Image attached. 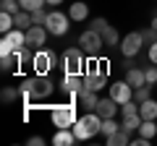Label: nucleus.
<instances>
[{"mask_svg":"<svg viewBox=\"0 0 157 146\" xmlns=\"http://www.w3.org/2000/svg\"><path fill=\"white\" fill-rule=\"evenodd\" d=\"M50 120L55 128H71L73 123L78 120V112H76V104L71 102H63V104H55L50 107Z\"/></svg>","mask_w":157,"mask_h":146,"instance_id":"7ed1b4c3","label":"nucleus"},{"mask_svg":"<svg viewBox=\"0 0 157 146\" xmlns=\"http://www.w3.org/2000/svg\"><path fill=\"white\" fill-rule=\"evenodd\" d=\"M13 24H16V29H24V31H26V29H32V26H34L32 13H29V11H18L16 16H13Z\"/></svg>","mask_w":157,"mask_h":146,"instance_id":"aec40b11","label":"nucleus"},{"mask_svg":"<svg viewBox=\"0 0 157 146\" xmlns=\"http://www.w3.org/2000/svg\"><path fill=\"white\" fill-rule=\"evenodd\" d=\"M115 130H121V125H118L115 118H102V128H100V133L105 136V138H107V136H113Z\"/></svg>","mask_w":157,"mask_h":146,"instance_id":"4be33fe9","label":"nucleus"},{"mask_svg":"<svg viewBox=\"0 0 157 146\" xmlns=\"http://www.w3.org/2000/svg\"><path fill=\"white\" fill-rule=\"evenodd\" d=\"M0 11L13 13V16H16V13L21 11V3H18V0H0Z\"/></svg>","mask_w":157,"mask_h":146,"instance_id":"cd10ccee","label":"nucleus"},{"mask_svg":"<svg viewBox=\"0 0 157 146\" xmlns=\"http://www.w3.org/2000/svg\"><path fill=\"white\" fill-rule=\"evenodd\" d=\"M139 115H141V120H157V102L152 97L139 104Z\"/></svg>","mask_w":157,"mask_h":146,"instance_id":"f3484780","label":"nucleus"},{"mask_svg":"<svg viewBox=\"0 0 157 146\" xmlns=\"http://www.w3.org/2000/svg\"><path fill=\"white\" fill-rule=\"evenodd\" d=\"M0 97H3V102H6V104H8V102H16L18 97H21V89H13V86H6Z\"/></svg>","mask_w":157,"mask_h":146,"instance_id":"c85d7f7f","label":"nucleus"},{"mask_svg":"<svg viewBox=\"0 0 157 146\" xmlns=\"http://www.w3.org/2000/svg\"><path fill=\"white\" fill-rule=\"evenodd\" d=\"M32 71L34 73H42V76H47V73L55 68V52L52 50H45V47H39L37 52H34V57H32Z\"/></svg>","mask_w":157,"mask_h":146,"instance_id":"0eeeda50","label":"nucleus"},{"mask_svg":"<svg viewBox=\"0 0 157 146\" xmlns=\"http://www.w3.org/2000/svg\"><path fill=\"white\" fill-rule=\"evenodd\" d=\"M139 63H136V57H123V68L128 71V68H136Z\"/></svg>","mask_w":157,"mask_h":146,"instance_id":"c9c22d12","label":"nucleus"},{"mask_svg":"<svg viewBox=\"0 0 157 146\" xmlns=\"http://www.w3.org/2000/svg\"><path fill=\"white\" fill-rule=\"evenodd\" d=\"M0 57H3V60H0V68H3V73H11V71H13V65L18 68V57L13 55V52H11V55H0Z\"/></svg>","mask_w":157,"mask_h":146,"instance_id":"b1692460","label":"nucleus"},{"mask_svg":"<svg viewBox=\"0 0 157 146\" xmlns=\"http://www.w3.org/2000/svg\"><path fill=\"white\" fill-rule=\"evenodd\" d=\"M47 26H42V24H34L32 29H26V45L32 47V50H39V47H45L47 42Z\"/></svg>","mask_w":157,"mask_h":146,"instance_id":"9b49d317","label":"nucleus"},{"mask_svg":"<svg viewBox=\"0 0 157 146\" xmlns=\"http://www.w3.org/2000/svg\"><path fill=\"white\" fill-rule=\"evenodd\" d=\"M76 141L78 138H76V133H73L71 128H58V133L52 136V144L55 146H73Z\"/></svg>","mask_w":157,"mask_h":146,"instance_id":"2eb2a0df","label":"nucleus"},{"mask_svg":"<svg viewBox=\"0 0 157 146\" xmlns=\"http://www.w3.org/2000/svg\"><path fill=\"white\" fill-rule=\"evenodd\" d=\"M11 29H16V24H13V13H0V31L3 34H8Z\"/></svg>","mask_w":157,"mask_h":146,"instance_id":"393cba45","label":"nucleus"},{"mask_svg":"<svg viewBox=\"0 0 157 146\" xmlns=\"http://www.w3.org/2000/svg\"><path fill=\"white\" fill-rule=\"evenodd\" d=\"M126 81H128L134 89H139V86H147V76H144V68H128L126 71Z\"/></svg>","mask_w":157,"mask_h":146,"instance_id":"dca6fc26","label":"nucleus"},{"mask_svg":"<svg viewBox=\"0 0 157 146\" xmlns=\"http://www.w3.org/2000/svg\"><path fill=\"white\" fill-rule=\"evenodd\" d=\"M76 45L84 50L86 57H94V55H100V50L105 47V39H102V34H100V31H94V29L89 26L86 31H81V37H78Z\"/></svg>","mask_w":157,"mask_h":146,"instance_id":"39448f33","label":"nucleus"},{"mask_svg":"<svg viewBox=\"0 0 157 146\" xmlns=\"http://www.w3.org/2000/svg\"><path fill=\"white\" fill-rule=\"evenodd\" d=\"M26 144H32V146H42V144H45V138H42V136H32Z\"/></svg>","mask_w":157,"mask_h":146,"instance_id":"e433bc0d","label":"nucleus"},{"mask_svg":"<svg viewBox=\"0 0 157 146\" xmlns=\"http://www.w3.org/2000/svg\"><path fill=\"white\" fill-rule=\"evenodd\" d=\"M126 115H139V102L136 99H128L126 104H121V118H126Z\"/></svg>","mask_w":157,"mask_h":146,"instance_id":"a878e982","label":"nucleus"},{"mask_svg":"<svg viewBox=\"0 0 157 146\" xmlns=\"http://www.w3.org/2000/svg\"><path fill=\"white\" fill-rule=\"evenodd\" d=\"M60 68H63V73H78V76H84V71H86L84 50H81V47H68V50L63 52Z\"/></svg>","mask_w":157,"mask_h":146,"instance_id":"20e7f679","label":"nucleus"},{"mask_svg":"<svg viewBox=\"0 0 157 146\" xmlns=\"http://www.w3.org/2000/svg\"><path fill=\"white\" fill-rule=\"evenodd\" d=\"M147 57H149V63H155V65H157V42H155V45H149V52H147Z\"/></svg>","mask_w":157,"mask_h":146,"instance_id":"f704fd0d","label":"nucleus"},{"mask_svg":"<svg viewBox=\"0 0 157 146\" xmlns=\"http://www.w3.org/2000/svg\"><path fill=\"white\" fill-rule=\"evenodd\" d=\"M105 141H107V144H110V146H126V144H131L128 133H126L123 128H121V130H115V133H113V136H107Z\"/></svg>","mask_w":157,"mask_h":146,"instance_id":"412c9836","label":"nucleus"},{"mask_svg":"<svg viewBox=\"0 0 157 146\" xmlns=\"http://www.w3.org/2000/svg\"><path fill=\"white\" fill-rule=\"evenodd\" d=\"M149 89H152V86H139V89H134V99L139 102V104H141L144 99H149V97H152Z\"/></svg>","mask_w":157,"mask_h":146,"instance_id":"2f4dec72","label":"nucleus"},{"mask_svg":"<svg viewBox=\"0 0 157 146\" xmlns=\"http://www.w3.org/2000/svg\"><path fill=\"white\" fill-rule=\"evenodd\" d=\"M18 3H21V11H29V13L47 5V0H18Z\"/></svg>","mask_w":157,"mask_h":146,"instance_id":"bb28decb","label":"nucleus"},{"mask_svg":"<svg viewBox=\"0 0 157 146\" xmlns=\"http://www.w3.org/2000/svg\"><path fill=\"white\" fill-rule=\"evenodd\" d=\"M60 3H66V0H47V5H52V8H58Z\"/></svg>","mask_w":157,"mask_h":146,"instance_id":"4c0bfd02","label":"nucleus"},{"mask_svg":"<svg viewBox=\"0 0 157 146\" xmlns=\"http://www.w3.org/2000/svg\"><path fill=\"white\" fill-rule=\"evenodd\" d=\"M100 128H102V118H100V112H84L81 118L76 120V123L71 125V130L76 133L78 141H89V138H94V136L100 133Z\"/></svg>","mask_w":157,"mask_h":146,"instance_id":"f03ea898","label":"nucleus"},{"mask_svg":"<svg viewBox=\"0 0 157 146\" xmlns=\"http://www.w3.org/2000/svg\"><path fill=\"white\" fill-rule=\"evenodd\" d=\"M121 128L126 130V133H136V130L141 128V115H126L123 118V123H121Z\"/></svg>","mask_w":157,"mask_h":146,"instance_id":"6ab92c4d","label":"nucleus"},{"mask_svg":"<svg viewBox=\"0 0 157 146\" xmlns=\"http://www.w3.org/2000/svg\"><path fill=\"white\" fill-rule=\"evenodd\" d=\"M94 31H102V29L107 26V18H102V16H97V18H92V24H89Z\"/></svg>","mask_w":157,"mask_h":146,"instance_id":"72a5a7b5","label":"nucleus"},{"mask_svg":"<svg viewBox=\"0 0 157 146\" xmlns=\"http://www.w3.org/2000/svg\"><path fill=\"white\" fill-rule=\"evenodd\" d=\"M118 110H121V104H118V102L107 94V97H102V99H100V104H97L94 112H100V118H115Z\"/></svg>","mask_w":157,"mask_h":146,"instance_id":"f8f14e48","label":"nucleus"},{"mask_svg":"<svg viewBox=\"0 0 157 146\" xmlns=\"http://www.w3.org/2000/svg\"><path fill=\"white\" fill-rule=\"evenodd\" d=\"M68 16H71V21H86L89 18V5L86 3H81V0H76V3H71V8H68Z\"/></svg>","mask_w":157,"mask_h":146,"instance_id":"4468645a","label":"nucleus"},{"mask_svg":"<svg viewBox=\"0 0 157 146\" xmlns=\"http://www.w3.org/2000/svg\"><path fill=\"white\" fill-rule=\"evenodd\" d=\"M141 37H144V45H147V47H149V45H155V42H157V29H155V26L141 29Z\"/></svg>","mask_w":157,"mask_h":146,"instance_id":"c756f323","label":"nucleus"},{"mask_svg":"<svg viewBox=\"0 0 157 146\" xmlns=\"http://www.w3.org/2000/svg\"><path fill=\"white\" fill-rule=\"evenodd\" d=\"M45 26H47V31H50L52 37H66V34H68V29H71V16L55 8V11H50V13H47Z\"/></svg>","mask_w":157,"mask_h":146,"instance_id":"423d86ee","label":"nucleus"},{"mask_svg":"<svg viewBox=\"0 0 157 146\" xmlns=\"http://www.w3.org/2000/svg\"><path fill=\"white\" fill-rule=\"evenodd\" d=\"M100 34H102V39H105V47H107V50H121V45H118V31L110 26V24H107Z\"/></svg>","mask_w":157,"mask_h":146,"instance_id":"a211bd4d","label":"nucleus"},{"mask_svg":"<svg viewBox=\"0 0 157 146\" xmlns=\"http://www.w3.org/2000/svg\"><path fill=\"white\" fill-rule=\"evenodd\" d=\"M141 45H144L141 31H128L123 39H121V55L123 57H136L141 52Z\"/></svg>","mask_w":157,"mask_h":146,"instance_id":"1a4fd4ad","label":"nucleus"},{"mask_svg":"<svg viewBox=\"0 0 157 146\" xmlns=\"http://www.w3.org/2000/svg\"><path fill=\"white\" fill-rule=\"evenodd\" d=\"M21 97H24V102H42V99H47V97L52 94V81L47 78V76H42V73H34V76H29V78H24L21 81Z\"/></svg>","mask_w":157,"mask_h":146,"instance_id":"f257e3e1","label":"nucleus"},{"mask_svg":"<svg viewBox=\"0 0 157 146\" xmlns=\"http://www.w3.org/2000/svg\"><path fill=\"white\" fill-rule=\"evenodd\" d=\"M139 133L147 136V138H155V136H157V123H155V120H141Z\"/></svg>","mask_w":157,"mask_h":146,"instance_id":"5701e85b","label":"nucleus"},{"mask_svg":"<svg viewBox=\"0 0 157 146\" xmlns=\"http://www.w3.org/2000/svg\"><path fill=\"white\" fill-rule=\"evenodd\" d=\"M47 8H37V11H32V21L34 24H42V26H45V21H47Z\"/></svg>","mask_w":157,"mask_h":146,"instance_id":"473e14b6","label":"nucleus"},{"mask_svg":"<svg viewBox=\"0 0 157 146\" xmlns=\"http://www.w3.org/2000/svg\"><path fill=\"white\" fill-rule=\"evenodd\" d=\"M78 104L84 107L86 112H94L97 110V104H100V91H92L89 86H86V91L81 97H78Z\"/></svg>","mask_w":157,"mask_h":146,"instance_id":"ddd939ff","label":"nucleus"},{"mask_svg":"<svg viewBox=\"0 0 157 146\" xmlns=\"http://www.w3.org/2000/svg\"><path fill=\"white\" fill-rule=\"evenodd\" d=\"M107 89H110V97L118 102V104H126L128 99H134V86H131L126 78H123V81H115V84H110Z\"/></svg>","mask_w":157,"mask_h":146,"instance_id":"9d476101","label":"nucleus"},{"mask_svg":"<svg viewBox=\"0 0 157 146\" xmlns=\"http://www.w3.org/2000/svg\"><path fill=\"white\" fill-rule=\"evenodd\" d=\"M26 45V31L24 29H11L8 34H3V39H0V55H11L16 52L18 47Z\"/></svg>","mask_w":157,"mask_h":146,"instance_id":"6e6552de","label":"nucleus"},{"mask_svg":"<svg viewBox=\"0 0 157 146\" xmlns=\"http://www.w3.org/2000/svg\"><path fill=\"white\" fill-rule=\"evenodd\" d=\"M144 76H147V86H155L157 84V65H155V63L144 68Z\"/></svg>","mask_w":157,"mask_h":146,"instance_id":"7c9ffc66","label":"nucleus"}]
</instances>
